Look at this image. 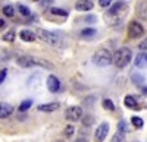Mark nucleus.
Here are the masks:
<instances>
[{
    "instance_id": "39448f33",
    "label": "nucleus",
    "mask_w": 147,
    "mask_h": 142,
    "mask_svg": "<svg viewBox=\"0 0 147 142\" xmlns=\"http://www.w3.org/2000/svg\"><path fill=\"white\" fill-rule=\"evenodd\" d=\"M143 34H144V28L141 23L137 21H131L128 25V37L134 40V38H140Z\"/></svg>"
},
{
    "instance_id": "c85d7f7f",
    "label": "nucleus",
    "mask_w": 147,
    "mask_h": 142,
    "mask_svg": "<svg viewBox=\"0 0 147 142\" xmlns=\"http://www.w3.org/2000/svg\"><path fill=\"white\" fill-rule=\"evenodd\" d=\"M138 49H140L141 51H147V38H144V40L138 44Z\"/></svg>"
},
{
    "instance_id": "9b49d317",
    "label": "nucleus",
    "mask_w": 147,
    "mask_h": 142,
    "mask_svg": "<svg viewBox=\"0 0 147 142\" xmlns=\"http://www.w3.org/2000/svg\"><path fill=\"white\" fill-rule=\"evenodd\" d=\"M75 9L81 10V12L91 10L93 9V2H91V0H78V2L75 3Z\"/></svg>"
},
{
    "instance_id": "7c9ffc66",
    "label": "nucleus",
    "mask_w": 147,
    "mask_h": 142,
    "mask_svg": "<svg viewBox=\"0 0 147 142\" xmlns=\"http://www.w3.org/2000/svg\"><path fill=\"white\" fill-rule=\"evenodd\" d=\"M110 3H112V0H100L99 2V5L102 7H107V6H110Z\"/></svg>"
},
{
    "instance_id": "cd10ccee",
    "label": "nucleus",
    "mask_w": 147,
    "mask_h": 142,
    "mask_svg": "<svg viewBox=\"0 0 147 142\" xmlns=\"http://www.w3.org/2000/svg\"><path fill=\"white\" fill-rule=\"evenodd\" d=\"M118 129H119L121 132H124V133H125V132L128 131V126H127V123H125L124 120H121V122L118 123Z\"/></svg>"
},
{
    "instance_id": "7ed1b4c3",
    "label": "nucleus",
    "mask_w": 147,
    "mask_h": 142,
    "mask_svg": "<svg viewBox=\"0 0 147 142\" xmlns=\"http://www.w3.org/2000/svg\"><path fill=\"white\" fill-rule=\"evenodd\" d=\"M35 35H37V37H38L41 41L50 44V45H55V47H60V45H62L59 35H56L55 32H50V31L43 29V28H37V29H35Z\"/></svg>"
},
{
    "instance_id": "c756f323",
    "label": "nucleus",
    "mask_w": 147,
    "mask_h": 142,
    "mask_svg": "<svg viewBox=\"0 0 147 142\" xmlns=\"http://www.w3.org/2000/svg\"><path fill=\"white\" fill-rule=\"evenodd\" d=\"M6 75H7V70H6V69L0 70V84H3V81L6 79Z\"/></svg>"
},
{
    "instance_id": "2eb2a0df",
    "label": "nucleus",
    "mask_w": 147,
    "mask_h": 142,
    "mask_svg": "<svg viewBox=\"0 0 147 142\" xmlns=\"http://www.w3.org/2000/svg\"><path fill=\"white\" fill-rule=\"evenodd\" d=\"M122 9H125V5L119 2V3H116V5H115L112 9L109 10V15H110V16H116V15L119 13V12H121Z\"/></svg>"
},
{
    "instance_id": "20e7f679",
    "label": "nucleus",
    "mask_w": 147,
    "mask_h": 142,
    "mask_svg": "<svg viewBox=\"0 0 147 142\" xmlns=\"http://www.w3.org/2000/svg\"><path fill=\"white\" fill-rule=\"evenodd\" d=\"M82 117V109L80 105H71L65 111V119L69 122H78Z\"/></svg>"
},
{
    "instance_id": "a878e982",
    "label": "nucleus",
    "mask_w": 147,
    "mask_h": 142,
    "mask_svg": "<svg viewBox=\"0 0 147 142\" xmlns=\"http://www.w3.org/2000/svg\"><path fill=\"white\" fill-rule=\"evenodd\" d=\"M81 120L85 126H91L94 123V117L93 116H85V117H81Z\"/></svg>"
},
{
    "instance_id": "5701e85b",
    "label": "nucleus",
    "mask_w": 147,
    "mask_h": 142,
    "mask_svg": "<svg viewBox=\"0 0 147 142\" xmlns=\"http://www.w3.org/2000/svg\"><path fill=\"white\" fill-rule=\"evenodd\" d=\"M32 105V101L31 100H25V101H22L21 105H19V111H27L30 107Z\"/></svg>"
},
{
    "instance_id": "4be33fe9",
    "label": "nucleus",
    "mask_w": 147,
    "mask_h": 142,
    "mask_svg": "<svg viewBox=\"0 0 147 142\" xmlns=\"http://www.w3.org/2000/svg\"><path fill=\"white\" fill-rule=\"evenodd\" d=\"M18 10H19V13L22 16H30L31 15V10L27 6H24V5H18Z\"/></svg>"
},
{
    "instance_id": "72a5a7b5",
    "label": "nucleus",
    "mask_w": 147,
    "mask_h": 142,
    "mask_svg": "<svg viewBox=\"0 0 147 142\" xmlns=\"http://www.w3.org/2000/svg\"><path fill=\"white\" fill-rule=\"evenodd\" d=\"M75 142H87V141H85V139H84V138H80V139H77V141H75Z\"/></svg>"
},
{
    "instance_id": "423d86ee",
    "label": "nucleus",
    "mask_w": 147,
    "mask_h": 142,
    "mask_svg": "<svg viewBox=\"0 0 147 142\" xmlns=\"http://www.w3.org/2000/svg\"><path fill=\"white\" fill-rule=\"evenodd\" d=\"M109 133V123H102L94 132V142H103Z\"/></svg>"
},
{
    "instance_id": "dca6fc26",
    "label": "nucleus",
    "mask_w": 147,
    "mask_h": 142,
    "mask_svg": "<svg viewBox=\"0 0 147 142\" xmlns=\"http://www.w3.org/2000/svg\"><path fill=\"white\" fill-rule=\"evenodd\" d=\"M131 79H132V82H134L136 85H141L143 82H144V76L140 75V73H132V75H131Z\"/></svg>"
},
{
    "instance_id": "0eeeda50",
    "label": "nucleus",
    "mask_w": 147,
    "mask_h": 142,
    "mask_svg": "<svg viewBox=\"0 0 147 142\" xmlns=\"http://www.w3.org/2000/svg\"><path fill=\"white\" fill-rule=\"evenodd\" d=\"M46 85H47V89L50 91V92H57L59 88H60V81L57 76L55 75H50L47 78V82H46Z\"/></svg>"
},
{
    "instance_id": "9d476101",
    "label": "nucleus",
    "mask_w": 147,
    "mask_h": 142,
    "mask_svg": "<svg viewBox=\"0 0 147 142\" xmlns=\"http://www.w3.org/2000/svg\"><path fill=\"white\" fill-rule=\"evenodd\" d=\"M134 65L138 69H143V67H147V51H143L140 54H137L136 60H134Z\"/></svg>"
},
{
    "instance_id": "f3484780",
    "label": "nucleus",
    "mask_w": 147,
    "mask_h": 142,
    "mask_svg": "<svg viewBox=\"0 0 147 142\" xmlns=\"http://www.w3.org/2000/svg\"><path fill=\"white\" fill-rule=\"evenodd\" d=\"M3 41H6V43H12V41H13L15 40V31L13 29H10V31H7L5 35H3Z\"/></svg>"
},
{
    "instance_id": "6ab92c4d",
    "label": "nucleus",
    "mask_w": 147,
    "mask_h": 142,
    "mask_svg": "<svg viewBox=\"0 0 147 142\" xmlns=\"http://www.w3.org/2000/svg\"><path fill=\"white\" fill-rule=\"evenodd\" d=\"M131 122H132V125L136 126L137 129L143 127V125H144L143 119H141V117H138V116H132V117H131Z\"/></svg>"
},
{
    "instance_id": "f257e3e1",
    "label": "nucleus",
    "mask_w": 147,
    "mask_h": 142,
    "mask_svg": "<svg viewBox=\"0 0 147 142\" xmlns=\"http://www.w3.org/2000/svg\"><path fill=\"white\" fill-rule=\"evenodd\" d=\"M131 59H132V51L128 49V47H121V49L116 50L115 54H113V63H115L116 67L124 69L129 65Z\"/></svg>"
},
{
    "instance_id": "b1692460",
    "label": "nucleus",
    "mask_w": 147,
    "mask_h": 142,
    "mask_svg": "<svg viewBox=\"0 0 147 142\" xmlns=\"http://www.w3.org/2000/svg\"><path fill=\"white\" fill-rule=\"evenodd\" d=\"M74 132H75V127H74L72 125H68V126L65 127V131H63V133H65L66 138H71V136L74 135Z\"/></svg>"
},
{
    "instance_id": "f704fd0d",
    "label": "nucleus",
    "mask_w": 147,
    "mask_h": 142,
    "mask_svg": "<svg viewBox=\"0 0 147 142\" xmlns=\"http://www.w3.org/2000/svg\"><path fill=\"white\" fill-rule=\"evenodd\" d=\"M52 142H65V141H62V139H55V141H52Z\"/></svg>"
},
{
    "instance_id": "473e14b6",
    "label": "nucleus",
    "mask_w": 147,
    "mask_h": 142,
    "mask_svg": "<svg viewBox=\"0 0 147 142\" xmlns=\"http://www.w3.org/2000/svg\"><path fill=\"white\" fill-rule=\"evenodd\" d=\"M3 27H5V21L0 18V28H3Z\"/></svg>"
},
{
    "instance_id": "1a4fd4ad",
    "label": "nucleus",
    "mask_w": 147,
    "mask_h": 142,
    "mask_svg": "<svg viewBox=\"0 0 147 142\" xmlns=\"http://www.w3.org/2000/svg\"><path fill=\"white\" fill-rule=\"evenodd\" d=\"M16 63L22 67H34V57L32 56H19L16 59Z\"/></svg>"
},
{
    "instance_id": "4468645a",
    "label": "nucleus",
    "mask_w": 147,
    "mask_h": 142,
    "mask_svg": "<svg viewBox=\"0 0 147 142\" xmlns=\"http://www.w3.org/2000/svg\"><path fill=\"white\" fill-rule=\"evenodd\" d=\"M124 103H125V105H127L128 109H132V110H137V109H138V105H137V101H136V98H134V97H131V95L125 97Z\"/></svg>"
},
{
    "instance_id": "aec40b11",
    "label": "nucleus",
    "mask_w": 147,
    "mask_h": 142,
    "mask_svg": "<svg viewBox=\"0 0 147 142\" xmlns=\"http://www.w3.org/2000/svg\"><path fill=\"white\" fill-rule=\"evenodd\" d=\"M50 12H52V13L53 15H57V16H68V12L66 10H63V9H59V7H52L50 9Z\"/></svg>"
},
{
    "instance_id": "393cba45",
    "label": "nucleus",
    "mask_w": 147,
    "mask_h": 142,
    "mask_svg": "<svg viewBox=\"0 0 147 142\" xmlns=\"http://www.w3.org/2000/svg\"><path fill=\"white\" fill-rule=\"evenodd\" d=\"M122 141H124V132H116L113 136H112V141H110V142H122Z\"/></svg>"
},
{
    "instance_id": "bb28decb",
    "label": "nucleus",
    "mask_w": 147,
    "mask_h": 142,
    "mask_svg": "<svg viewBox=\"0 0 147 142\" xmlns=\"http://www.w3.org/2000/svg\"><path fill=\"white\" fill-rule=\"evenodd\" d=\"M103 107H105L106 110H109V111H113V110H115V104L110 101V100H105V101H103Z\"/></svg>"
},
{
    "instance_id": "f03ea898",
    "label": "nucleus",
    "mask_w": 147,
    "mask_h": 142,
    "mask_svg": "<svg viewBox=\"0 0 147 142\" xmlns=\"http://www.w3.org/2000/svg\"><path fill=\"white\" fill-rule=\"evenodd\" d=\"M93 63L100 67L109 66L113 63V56L110 54V51L107 49H99L93 54Z\"/></svg>"
},
{
    "instance_id": "a211bd4d",
    "label": "nucleus",
    "mask_w": 147,
    "mask_h": 142,
    "mask_svg": "<svg viewBox=\"0 0 147 142\" xmlns=\"http://www.w3.org/2000/svg\"><path fill=\"white\" fill-rule=\"evenodd\" d=\"M3 15H6V16H9V18H12L15 15V9H13V6L12 5H6L5 7H3Z\"/></svg>"
},
{
    "instance_id": "412c9836",
    "label": "nucleus",
    "mask_w": 147,
    "mask_h": 142,
    "mask_svg": "<svg viewBox=\"0 0 147 142\" xmlns=\"http://www.w3.org/2000/svg\"><path fill=\"white\" fill-rule=\"evenodd\" d=\"M81 35L85 38H88V37H93V35H96V29L94 28H85L81 31Z\"/></svg>"
},
{
    "instance_id": "6e6552de",
    "label": "nucleus",
    "mask_w": 147,
    "mask_h": 142,
    "mask_svg": "<svg viewBox=\"0 0 147 142\" xmlns=\"http://www.w3.org/2000/svg\"><path fill=\"white\" fill-rule=\"evenodd\" d=\"M12 113H13V105L9 104V103H6V101L0 103V120L9 117Z\"/></svg>"
},
{
    "instance_id": "ddd939ff",
    "label": "nucleus",
    "mask_w": 147,
    "mask_h": 142,
    "mask_svg": "<svg viewBox=\"0 0 147 142\" xmlns=\"http://www.w3.org/2000/svg\"><path fill=\"white\" fill-rule=\"evenodd\" d=\"M19 37H21V40H24V41H27V43H32L34 40H35V32H32V31H30V29H24V31H21L19 32Z\"/></svg>"
},
{
    "instance_id": "2f4dec72",
    "label": "nucleus",
    "mask_w": 147,
    "mask_h": 142,
    "mask_svg": "<svg viewBox=\"0 0 147 142\" xmlns=\"http://www.w3.org/2000/svg\"><path fill=\"white\" fill-rule=\"evenodd\" d=\"M85 21H87V22H96V16H87Z\"/></svg>"
},
{
    "instance_id": "f8f14e48",
    "label": "nucleus",
    "mask_w": 147,
    "mask_h": 142,
    "mask_svg": "<svg viewBox=\"0 0 147 142\" xmlns=\"http://www.w3.org/2000/svg\"><path fill=\"white\" fill-rule=\"evenodd\" d=\"M37 109H38L40 111H44V113H52V111H55V110L59 109V103H47V104H41V105H38Z\"/></svg>"
}]
</instances>
